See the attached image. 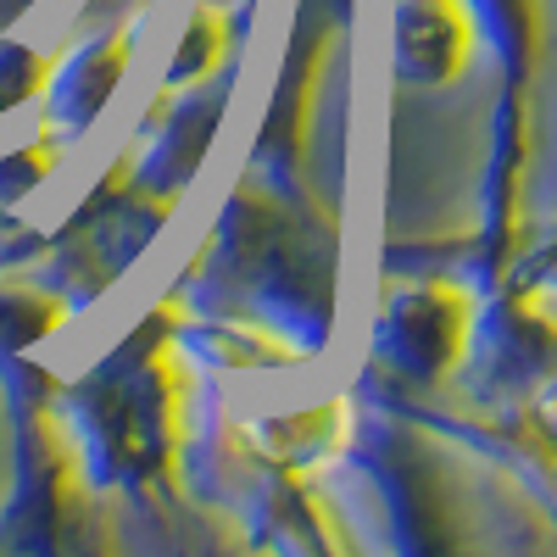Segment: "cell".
Instances as JSON below:
<instances>
[{
    "label": "cell",
    "mask_w": 557,
    "mask_h": 557,
    "mask_svg": "<svg viewBox=\"0 0 557 557\" xmlns=\"http://www.w3.org/2000/svg\"><path fill=\"white\" fill-rule=\"evenodd\" d=\"M84 441L101 474L117 480H151L168 474L173 462V435H178V368L168 362V346L139 341L123 351L117 374L89 385L84 396Z\"/></svg>",
    "instance_id": "1"
},
{
    "label": "cell",
    "mask_w": 557,
    "mask_h": 557,
    "mask_svg": "<svg viewBox=\"0 0 557 557\" xmlns=\"http://www.w3.org/2000/svg\"><path fill=\"white\" fill-rule=\"evenodd\" d=\"M469 346V296L457 285L401 290L374 323V351L401 380H441Z\"/></svg>",
    "instance_id": "2"
},
{
    "label": "cell",
    "mask_w": 557,
    "mask_h": 557,
    "mask_svg": "<svg viewBox=\"0 0 557 557\" xmlns=\"http://www.w3.org/2000/svg\"><path fill=\"white\" fill-rule=\"evenodd\" d=\"M474 51L469 0H407L396 17V62L407 78L446 84L457 78L462 57Z\"/></svg>",
    "instance_id": "3"
},
{
    "label": "cell",
    "mask_w": 557,
    "mask_h": 557,
    "mask_svg": "<svg viewBox=\"0 0 557 557\" xmlns=\"http://www.w3.org/2000/svg\"><path fill=\"white\" fill-rule=\"evenodd\" d=\"M128 45H134V28L101 34L73 67H62V78H57V117H62L67 128H84L89 117L101 112V101L112 96L117 78H123Z\"/></svg>",
    "instance_id": "4"
},
{
    "label": "cell",
    "mask_w": 557,
    "mask_h": 557,
    "mask_svg": "<svg viewBox=\"0 0 557 557\" xmlns=\"http://www.w3.org/2000/svg\"><path fill=\"white\" fill-rule=\"evenodd\" d=\"M223 39H228L223 17H218V12H201V17H196V28H190V39H184V51L173 57V78H190L196 57H201V62H212V57L223 51Z\"/></svg>",
    "instance_id": "5"
}]
</instances>
